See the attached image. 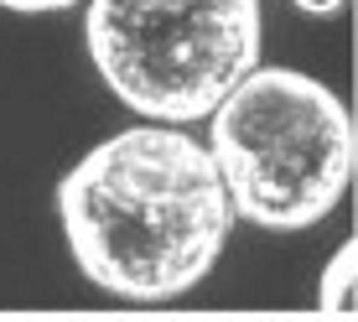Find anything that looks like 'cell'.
<instances>
[{
    "instance_id": "1",
    "label": "cell",
    "mask_w": 358,
    "mask_h": 322,
    "mask_svg": "<svg viewBox=\"0 0 358 322\" xmlns=\"http://www.w3.org/2000/svg\"><path fill=\"white\" fill-rule=\"evenodd\" d=\"M68 250L94 286L171 302L218 265L234 208L213 156L182 125H130L57 182Z\"/></svg>"
},
{
    "instance_id": "2",
    "label": "cell",
    "mask_w": 358,
    "mask_h": 322,
    "mask_svg": "<svg viewBox=\"0 0 358 322\" xmlns=\"http://www.w3.org/2000/svg\"><path fill=\"white\" fill-rule=\"evenodd\" d=\"M208 156L239 218L312 229L353 182V120L327 83L296 68H255L208 115Z\"/></svg>"
},
{
    "instance_id": "3",
    "label": "cell",
    "mask_w": 358,
    "mask_h": 322,
    "mask_svg": "<svg viewBox=\"0 0 358 322\" xmlns=\"http://www.w3.org/2000/svg\"><path fill=\"white\" fill-rule=\"evenodd\" d=\"M89 57L145 120H208L260 68V0H89Z\"/></svg>"
},
{
    "instance_id": "4",
    "label": "cell",
    "mask_w": 358,
    "mask_h": 322,
    "mask_svg": "<svg viewBox=\"0 0 358 322\" xmlns=\"http://www.w3.org/2000/svg\"><path fill=\"white\" fill-rule=\"evenodd\" d=\"M322 312H332V317L353 312V239L338 244V255L322 270Z\"/></svg>"
},
{
    "instance_id": "5",
    "label": "cell",
    "mask_w": 358,
    "mask_h": 322,
    "mask_svg": "<svg viewBox=\"0 0 358 322\" xmlns=\"http://www.w3.org/2000/svg\"><path fill=\"white\" fill-rule=\"evenodd\" d=\"M6 10H27V16H36V10H68L73 0H0Z\"/></svg>"
},
{
    "instance_id": "6",
    "label": "cell",
    "mask_w": 358,
    "mask_h": 322,
    "mask_svg": "<svg viewBox=\"0 0 358 322\" xmlns=\"http://www.w3.org/2000/svg\"><path fill=\"white\" fill-rule=\"evenodd\" d=\"M296 10H306V16H332V10H343V0H296Z\"/></svg>"
},
{
    "instance_id": "7",
    "label": "cell",
    "mask_w": 358,
    "mask_h": 322,
    "mask_svg": "<svg viewBox=\"0 0 358 322\" xmlns=\"http://www.w3.org/2000/svg\"><path fill=\"white\" fill-rule=\"evenodd\" d=\"M0 322H21V317H0Z\"/></svg>"
}]
</instances>
